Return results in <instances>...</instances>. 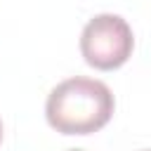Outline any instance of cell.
Returning <instances> with one entry per match:
<instances>
[{"label":"cell","mask_w":151,"mask_h":151,"mask_svg":"<svg viewBox=\"0 0 151 151\" xmlns=\"http://www.w3.org/2000/svg\"><path fill=\"white\" fill-rule=\"evenodd\" d=\"M116 101L106 83L73 76L61 80L45 101V118L61 134H92L113 116Z\"/></svg>","instance_id":"6da1fadb"},{"label":"cell","mask_w":151,"mask_h":151,"mask_svg":"<svg viewBox=\"0 0 151 151\" xmlns=\"http://www.w3.org/2000/svg\"><path fill=\"white\" fill-rule=\"evenodd\" d=\"M142 151H151V149H142Z\"/></svg>","instance_id":"5b68a950"},{"label":"cell","mask_w":151,"mask_h":151,"mask_svg":"<svg viewBox=\"0 0 151 151\" xmlns=\"http://www.w3.org/2000/svg\"><path fill=\"white\" fill-rule=\"evenodd\" d=\"M134 50L130 24L120 14H97L80 33V54L97 71L120 68Z\"/></svg>","instance_id":"7a4b0ae2"},{"label":"cell","mask_w":151,"mask_h":151,"mask_svg":"<svg viewBox=\"0 0 151 151\" xmlns=\"http://www.w3.org/2000/svg\"><path fill=\"white\" fill-rule=\"evenodd\" d=\"M68 151H83V149H68Z\"/></svg>","instance_id":"277c9868"},{"label":"cell","mask_w":151,"mask_h":151,"mask_svg":"<svg viewBox=\"0 0 151 151\" xmlns=\"http://www.w3.org/2000/svg\"><path fill=\"white\" fill-rule=\"evenodd\" d=\"M0 142H2V120H0Z\"/></svg>","instance_id":"3957f363"}]
</instances>
